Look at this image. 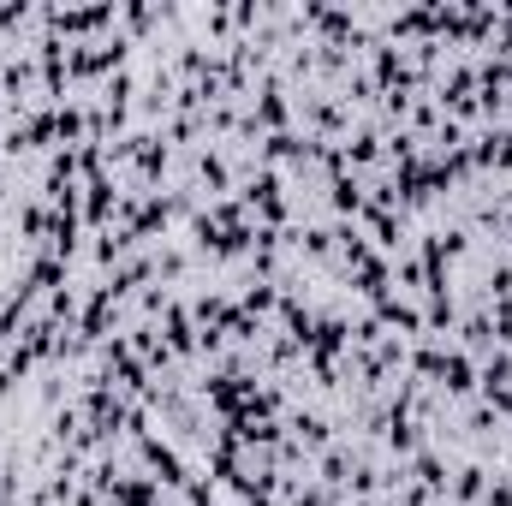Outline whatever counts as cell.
<instances>
[{
    "mask_svg": "<svg viewBox=\"0 0 512 506\" xmlns=\"http://www.w3.org/2000/svg\"><path fill=\"white\" fill-rule=\"evenodd\" d=\"M435 393H447V399H477V358H465L459 346H447L441 376H435Z\"/></svg>",
    "mask_w": 512,
    "mask_h": 506,
    "instance_id": "cell-1",
    "label": "cell"
},
{
    "mask_svg": "<svg viewBox=\"0 0 512 506\" xmlns=\"http://www.w3.org/2000/svg\"><path fill=\"white\" fill-rule=\"evenodd\" d=\"M405 471H411V483H423V489H429L435 501H447V483H453V465L441 459V447H423V453H417V459H411Z\"/></svg>",
    "mask_w": 512,
    "mask_h": 506,
    "instance_id": "cell-2",
    "label": "cell"
},
{
    "mask_svg": "<svg viewBox=\"0 0 512 506\" xmlns=\"http://www.w3.org/2000/svg\"><path fill=\"white\" fill-rule=\"evenodd\" d=\"M489 465H459L453 471V483H447V506H483V495H489Z\"/></svg>",
    "mask_w": 512,
    "mask_h": 506,
    "instance_id": "cell-3",
    "label": "cell"
},
{
    "mask_svg": "<svg viewBox=\"0 0 512 506\" xmlns=\"http://www.w3.org/2000/svg\"><path fill=\"white\" fill-rule=\"evenodd\" d=\"M483 506H512V477H507V471H495V477H489V495H483Z\"/></svg>",
    "mask_w": 512,
    "mask_h": 506,
    "instance_id": "cell-4",
    "label": "cell"
}]
</instances>
